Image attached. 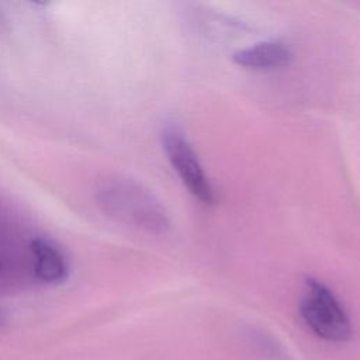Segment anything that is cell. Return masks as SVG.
<instances>
[{
  "instance_id": "1",
  "label": "cell",
  "mask_w": 360,
  "mask_h": 360,
  "mask_svg": "<svg viewBox=\"0 0 360 360\" xmlns=\"http://www.w3.org/2000/svg\"><path fill=\"white\" fill-rule=\"evenodd\" d=\"M96 197L107 215L134 229L163 235L172 226L163 202L134 179L124 176L104 179L96 190Z\"/></svg>"
},
{
  "instance_id": "2",
  "label": "cell",
  "mask_w": 360,
  "mask_h": 360,
  "mask_svg": "<svg viewBox=\"0 0 360 360\" xmlns=\"http://www.w3.org/2000/svg\"><path fill=\"white\" fill-rule=\"evenodd\" d=\"M298 311L307 328L326 342H346L352 335V322L345 307L333 291L316 278L305 280Z\"/></svg>"
},
{
  "instance_id": "3",
  "label": "cell",
  "mask_w": 360,
  "mask_h": 360,
  "mask_svg": "<svg viewBox=\"0 0 360 360\" xmlns=\"http://www.w3.org/2000/svg\"><path fill=\"white\" fill-rule=\"evenodd\" d=\"M35 236L0 205V291H11L35 280L31 252Z\"/></svg>"
},
{
  "instance_id": "4",
  "label": "cell",
  "mask_w": 360,
  "mask_h": 360,
  "mask_svg": "<svg viewBox=\"0 0 360 360\" xmlns=\"http://www.w3.org/2000/svg\"><path fill=\"white\" fill-rule=\"evenodd\" d=\"M162 145L167 160L187 190L202 204H214L215 190L184 134L177 127H166L162 132Z\"/></svg>"
},
{
  "instance_id": "5",
  "label": "cell",
  "mask_w": 360,
  "mask_h": 360,
  "mask_svg": "<svg viewBox=\"0 0 360 360\" xmlns=\"http://www.w3.org/2000/svg\"><path fill=\"white\" fill-rule=\"evenodd\" d=\"M35 281L45 284L62 283L68 276V263L62 250L48 238L37 235L31 246Z\"/></svg>"
},
{
  "instance_id": "6",
  "label": "cell",
  "mask_w": 360,
  "mask_h": 360,
  "mask_svg": "<svg viewBox=\"0 0 360 360\" xmlns=\"http://www.w3.org/2000/svg\"><path fill=\"white\" fill-rule=\"evenodd\" d=\"M232 59L246 69L273 70L287 66L292 59V52L280 41H262L236 51Z\"/></svg>"
},
{
  "instance_id": "7",
  "label": "cell",
  "mask_w": 360,
  "mask_h": 360,
  "mask_svg": "<svg viewBox=\"0 0 360 360\" xmlns=\"http://www.w3.org/2000/svg\"><path fill=\"white\" fill-rule=\"evenodd\" d=\"M3 323V314H1V311H0V325Z\"/></svg>"
}]
</instances>
